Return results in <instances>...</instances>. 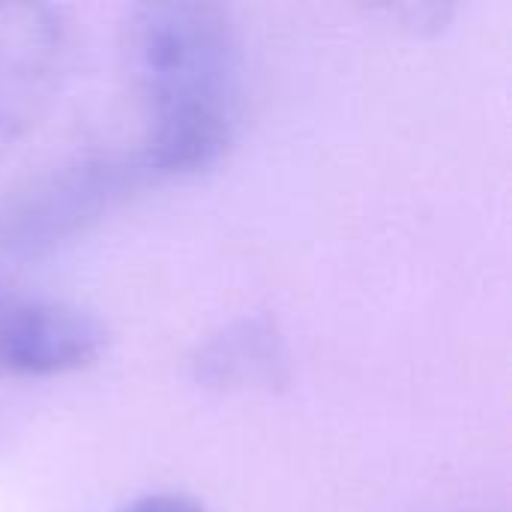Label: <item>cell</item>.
Segmentation results:
<instances>
[{
    "instance_id": "cell-1",
    "label": "cell",
    "mask_w": 512,
    "mask_h": 512,
    "mask_svg": "<svg viewBox=\"0 0 512 512\" xmlns=\"http://www.w3.org/2000/svg\"><path fill=\"white\" fill-rule=\"evenodd\" d=\"M129 78L144 108L135 162L147 177L213 165L240 126V33L210 0L138 3L126 21Z\"/></svg>"
},
{
    "instance_id": "cell-2",
    "label": "cell",
    "mask_w": 512,
    "mask_h": 512,
    "mask_svg": "<svg viewBox=\"0 0 512 512\" xmlns=\"http://www.w3.org/2000/svg\"><path fill=\"white\" fill-rule=\"evenodd\" d=\"M147 174L135 156H78L30 177L0 207V246L18 258H39L90 222Z\"/></svg>"
},
{
    "instance_id": "cell-3",
    "label": "cell",
    "mask_w": 512,
    "mask_h": 512,
    "mask_svg": "<svg viewBox=\"0 0 512 512\" xmlns=\"http://www.w3.org/2000/svg\"><path fill=\"white\" fill-rule=\"evenodd\" d=\"M75 60V27L63 6L0 0V147L42 123Z\"/></svg>"
},
{
    "instance_id": "cell-4",
    "label": "cell",
    "mask_w": 512,
    "mask_h": 512,
    "mask_svg": "<svg viewBox=\"0 0 512 512\" xmlns=\"http://www.w3.org/2000/svg\"><path fill=\"white\" fill-rule=\"evenodd\" d=\"M108 345V327L84 306L27 294L0 279V372L60 375L90 366Z\"/></svg>"
},
{
    "instance_id": "cell-5",
    "label": "cell",
    "mask_w": 512,
    "mask_h": 512,
    "mask_svg": "<svg viewBox=\"0 0 512 512\" xmlns=\"http://www.w3.org/2000/svg\"><path fill=\"white\" fill-rule=\"evenodd\" d=\"M207 387H279L288 381V354L276 324L264 315L237 318L213 333L192 357Z\"/></svg>"
},
{
    "instance_id": "cell-6",
    "label": "cell",
    "mask_w": 512,
    "mask_h": 512,
    "mask_svg": "<svg viewBox=\"0 0 512 512\" xmlns=\"http://www.w3.org/2000/svg\"><path fill=\"white\" fill-rule=\"evenodd\" d=\"M117 512H207L198 501L177 495V492H156V495H141L132 504H126Z\"/></svg>"
}]
</instances>
